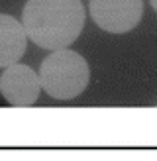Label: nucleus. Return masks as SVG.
<instances>
[{
    "label": "nucleus",
    "mask_w": 157,
    "mask_h": 161,
    "mask_svg": "<svg viewBox=\"0 0 157 161\" xmlns=\"http://www.w3.org/2000/svg\"><path fill=\"white\" fill-rule=\"evenodd\" d=\"M94 24L110 34H126L143 18V0H90Z\"/></svg>",
    "instance_id": "obj_3"
},
{
    "label": "nucleus",
    "mask_w": 157,
    "mask_h": 161,
    "mask_svg": "<svg viewBox=\"0 0 157 161\" xmlns=\"http://www.w3.org/2000/svg\"><path fill=\"white\" fill-rule=\"evenodd\" d=\"M28 47V36L22 22L0 14V69L16 65Z\"/></svg>",
    "instance_id": "obj_5"
},
{
    "label": "nucleus",
    "mask_w": 157,
    "mask_h": 161,
    "mask_svg": "<svg viewBox=\"0 0 157 161\" xmlns=\"http://www.w3.org/2000/svg\"><path fill=\"white\" fill-rule=\"evenodd\" d=\"M39 85L51 98L73 100L84 92L90 80V69L83 55L73 49H59L41 61Z\"/></svg>",
    "instance_id": "obj_2"
},
{
    "label": "nucleus",
    "mask_w": 157,
    "mask_h": 161,
    "mask_svg": "<svg viewBox=\"0 0 157 161\" xmlns=\"http://www.w3.org/2000/svg\"><path fill=\"white\" fill-rule=\"evenodd\" d=\"M41 92L39 77L31 67L16 63L0 75V94L12 106H31Z\"/></svg>",
    "instance_id": "obj_4"
},
{
    "label": "nucleus",
    "mask_w": 157,
    "mask_h": 161,
    "mask_svg": "<svg viewBox=\"0 0 157 161\" xmlns=\"http://www.w3.org/2000/svg\"><path fill=\"white\" fill-rule=\"evenodd\" d=\"M149 2H151V8H153V10L157 12V0H149Z\"/></svg>",
    "instance_id": "obj_6"
},
{
    "label": "nucleus",
    "mask_w": 157,
    "mask_h": 161,
    "mask_svg": "<svg viewBox=\"0 0 157 161\" xmlns=\"http://www.w3.org/2000/svg\"><path fill=\"white\" fill-rule=\"evenodd\" d=\"M84 18L81 0H28L22 12V26L28 39L37 47L59 51L81 36Z\"/></svg>",
    "instance_id": "obj_1"
}]
</instances>
